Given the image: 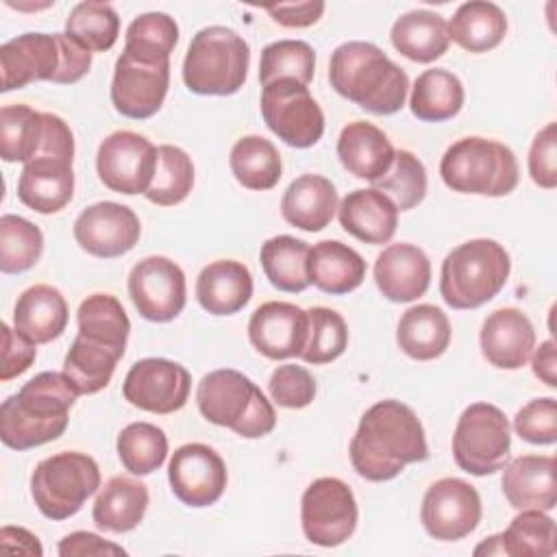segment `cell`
<instances>
[{"label":"cell","instance_id":"cell-1","mask_svg":"<svg viewBox=\"0 0 557 557\" xmlns=\"http://www.w3.org/2000/svg\"><path fill=\"white\" fill-rule=\"evenodd\" d=\"M350 463L366 481H392L405 466L424 461L429 446L416 411L394 398L374 403L350 440Z\"/></svg>","mask_w":557,"mask_h":557},{"label":"cell","instance_id":"cell-2","mask_svg":"<svg viewBox=\"0 0 557 557\" xmlns=\"http://www.w3.org/2000/svg\"><path fill=\"white\" fill-rule=\"evenodd\" d=\"M81 392L65 372H39L0 407V437L13 450H28L63 435Z\"/></svg>","mask_w":557,"mask_h":557},{"label":"cell","instance_id":"cell-3","mask_svg":"<svg viewBox=\"0 0 557 557\" xmlns=\"http://www.w3.org/2000/svg\"><path fill=\"white\" fill-rule=\"evenodd\" d=\"M329 81L342 98L374 115L400 111L409 91L405 70L370 41L337 46L331 54Z\"/></svg>","mask_w":557,"mask_h":557},{"label":"cell","instance_id":"cell-4","mask_svg":"<svg viewBox=\"0 0 557 557\" xmlns=\"http://www.w3.org/2000/svg\"><path fill=\"white\" fill-rule=\"evenodd\" d=\"M202 418L226 426L239 437L257 440L276 426V413L265 394L239 370L222 368L205 374L196 389Z\"/></svg>","mask_w":557,"mask_h":557},{"label":"cell","instance_id":"cell-5","mask_svg":"<svg viewBox=\"0 0 557 557\" xmlns=\"http://www.w3.org/2000/svg\"><path fill=\"white\" fill-rule=\"evenodd\" d=\"M511 272L509 252L494 239H470L442 261L440 294L453 309H476L490 302Z\"/></svg>","mask_w":557,"mask_h":557},{"label":"cell","instance_id":"cell-6","mask_svg":"<svg viewBox=\"0 0 557 557\" xmlns=\"http://www.w3.org/2000/svg\"><path fill=\"white\" fill-rule=\"evenodd\" d=\"M250 48L226 26L200 28L185 52L183 83L200 96H231L246 83Z\"/></svg>","mask_w":557,"mask_h":557},{"label":"cell","instance_id":"cell-7","mask_svg":"<svg viewBox=\"0 0 557 557\" xmlns=\"http://www.w3.org/2000/svg\"><path fill=\"white\" fill-rule=\"evenodd\" d=\"M440 174L453 191L492 198L511 194L520 178L513 150L485 137H463L450 144L440 161Z\"/></svg>","mask_w":557,"mask_h":557},{"label":"cell","instance_id":"cell-8","mask_svg":"<svg viewBox=\"0 0 557 557\" xmlns=\"http://www.w3.org/2000/svg\"><path fill=\"white\" fill-rule=\"evenodd\" d=\"M100 487V468L94 457L63 450L41 459L30 474V494L48 520H65Z\"/></svg>","mask_w":557,"mask_h":557},{"label":"cell","instance_id":"cell-9","mask_svg":"<svg viewBox=\"0 0 557 557\" xmlns=\"http://www.w3.org/2000/svg\"><path fill=\"white\" fill-rule=\"evenodd\" d=\"M511 448V433L505 413L490 403H472L463 409L453 433L455 463L474 476L498 472Z\"/></svg>","mask_w":557,"mask_h":557},{"label":"cell","instance_id":"cell-10","mask_svg":"<svg viewBox=\"0 0 557 557\" xmlns=\"http://www.w3.org/2000/svg\"><path fill=\"white\" fill-rule=\"evenodd\" d=\"M265 126L292 148H311L324 135V113L309 87L294 78H278L261 89Z\"/></svg>","mask_w":557,"mask_h":557},{"label":"cell","instance_id":"cell-11","mask_svg":"<svg viewBox=\"0 0 557 557\" xmlns=\"http://www.w3.org/2000/svg\"><path fill=\"white\" fill-rule=\"evenodd\" d=\"M357 500L352 490L337 476H320L307 485L300 500L305 537L324 548L344 544L357 529Z\"/></svg>","mask_w":557,"mask_h":557},{"label":"cell","instance_id":"cell-12","mask_svg":"<svg viewBox=\"0 0 557 557\" xmlns=\"http://www.w3.org/2000/svg\"><path fill=\"white\" fill-rule=\"evenodd\" d=\"M157 168V148L135 131H115L98 146L96 170L104 187L117 194H146Z\"/></svg>","mask_w":557,"mask_h":557},{"label":"cell","instance_id":"cell-13","mask_svg":"<svg viewBox=\"0 0 557 557\" xmlns=\"http://www.w3.org/2000/svg\"><path fill=\"white\" fill-rule=\"evenodd\" d=\"M481 496L463 479L444 476L435 481L420 507L424 531L440 542H457L470 535L481 522Z\"/></svg>","mask_w":557,"mask_h":557},{"label":"cell","instance_id":"cell-14","mask_svg":"<svg viewBox=\"0 0 557 557\" xmlns=\"http://www.w3.org/2000/svg\"><path fill=\"white\" fill-rule=\"evenodd\" d=\"M189 389L191 376L187 368L163 357L135 361L122 383V394L133 407L159 416L183 409Z\"/></svg>","mask_w":557,"mask_h":557},{"label":"cell","instance_id":"cell-15","mask_svg":"<svg viewBox=\"0 0 557 557\" xmlns=\"http://www.w3.org/2000/svg\"><path fill=\"white\" fill-rule=\"evenodd\" d=\"M170 87V61H148L122 50L111 81V102L131 120L152 117Z\"/></svg>","mask_w":557,"mask_h":557},{"label":"cell","instance_id":"cell-16","mask_svg":"<svg viewBox=\"0 0 557 557\" xmlns=\"http://www.w3.org/2000/svg\"><path fill=\"white\" fill-rule=\"evenodd\" d=\"M128 296L141 318L150 322L174 320L187 302L185 274L168 257H146L128 274Z\"/></svg>","mask_w":557,"mask_h":557},{"label":"cell","instance_id":"cell-17","mask_svg":"<svg viewBox=\"0 0 557 557\" xmlns=\"http://www.w3.org/2000/svg\"><path fill=\"white\" fill-rule=\"evenodd\" d=\"M172 494L187 507H209L226 490L228 472L224 459L207 444H183L172 453L168 466Z\"/></svg>","mask_w":557,"mask_h":557},{"label":"cell","instance_id":"cell-18","mask_svg":"<svg viewBox=\"0 0 557 557\" xmlns=\"http://www.w3.org/2000/svg\"><path fill=\"white\" fill-rule=\"evenodd\" d=\"M141 235V224L135 211L126 205L102 200L81 211L74 222L76 244L100 259L122 257L135 248Z\"/></svg>","mask_w":557,"mask_h":557},{"label":"cell","instance_id":"cell-19","mask_svg":"<svg viewBox=\"0 0 557 557\" xmlns=\"http://www.w3.org/2000/svg\"><path fill=\"white\" fill-rule=\"evenodd\" d=\"M63 63L59 33H24L0 48L2 91L22 89L37 81L57 78Z\"/></svg>","mask_w":557,"mask_h":557},{"label":"cell","instance_id":"cell-20","mask_svg":"<svg viewBox=\"0 0 557 557\" xmlns=\"http://www.w3.org/2000/svg\"><path fill=\"white\" fill-rule=\"evenodd\" d=\"M309 331L307 311L298 305L270 300L259 305L248 322V339L272 361L300 357Z\"/></svg>","mask_w":557,"mask_h":557},{"label":"cell","instance_id":"cell-21","mask_svg":"<svg viewBox=\"0 0 557 557\" xmlns=\"http://www.w3.org/2000/svg\"><path fill=\"white\" fill-rule=\"evenodd\" d=\"M479 344L494 368L518 370L535 348V329L520 309L503 307L483 320Z\"/></svg>","mask_w":557,"mask_h":557},{"label":"cell","instance_id":"cell-22","mask_svg":"<svg viewBox=\"0 0 557 557\" xmlns=\"http://www.w3.org/2000/svg\"><path fill=\"white\" fill-rule=\"evenodd\" d=\"M374 281L387 300L411 302L429 289L431 261L413 244H389L374 261Z\"/></svg>","mask_w":557,"mask_h":557},{"label":"cell","instance_id":"cell-23","mask_svg":"<svg viewBox=\"0 0 557 557\" xmlns=\"http://www.w3.org/2000/svg\"><path fill=\"white\" fill-rule=\"evenodd\" d=\"M503 468V494L513 509H555L557 485L553 455H520Z\"/></svg>","mask_w":557,"mask_h":557},{"label":"cell","instance_id":"cell-24","mask_svg":"<svg viewBox=\"0 0 557 557\" xmlns=\"http://www.w3.org/2000/svg\"><path fill=\"white\" fill-rule=\"evenodd\" d=\"M337 218L346 233L372 246L392 242L398 226L396 205L376 187L346 194L337 207Z\"/></svg>","mask_w":557,"mask_h":557},{"label":"cell","instance_id":"cell-25","mask_svg":"<svg viewBox=\"0 0 557 557\" xmlns=\"http://www.w3.org/2000/svg\"><path fill=\"white\" fill-rule=\"evenodd\" d=\"M74 196V170L70 161L39 157L24 165L17 181V198L37 213H57Z\"/></svg>","mask_w":557,"mask_h":557},{"label":"cell","instance_id":"cell-26","mask_svg":"<svg viewBox=\"0 0 557 557\" xmlns=\"http://www.w3.org/2000/svg\"><path fill=\"white\" fill-rule=\"evenodd\" d=\"M196 298L211 315H233L252 298V274L235 259L211 261L196 278Z\"/></svg>","mask_w":557,"mask_h":557},{"label":"cell","instance_id":"cell-27","mask_svg":"<svg viewBox=\"0 0 557 557\" xmlns=\"http://www.w3.org/2000/svg\"><path fill=\"white\" fill-rule=\"evenodd\" d=\"M394 154L392 141L372 122H350L339 133L337 157L357 178L379 181L389 170Z\"/></svg>","mask_w":557,"mask_h":557},{"label":"cell","instance_id":"cell-28","mask_svg":"<svg viewBox=\"0 0 557 557\" xmlns=\"http://www.w3.org/2000/svg\"><path fill=\"white\" fill-rule=\"evenodd\" d=\"M335 211L337 189L320 174H302L294 178L281 198V213L285 222L309 233L329 226Z\"/></svg>","mask_w":557,"mask_h":557},{"label":"cell","instance_id":"cell-29","mask_svg":"<svg viewBox=\"0 0 557 557\" xmlns=\"http://www.w3.org/2000/svg\"><path fill=\"white\" fill-rule=\"evenodd\" d=\"M67 302L63 294L46 283L24 289L13 309V329L33 344L57 339L67 326Z\"/></svg>","mask_w":557,"mask_h":557},{"label":"cell","instance_id":"cell-30","mask_svg":"<svg viewBox=\"0 0 557 557\" xmlns=\"http://www.w3.org/2000/svg\"><path fill=\"white\" fill-rule=\"evenodd\" d=\"M309 283L331 296H342L357 289L366 278L363 257L337 239L318 242L307 257Z\"/></svg>","mask_w":557,"mask_h":557},{"label":"cell","instance_id":"cell-31","mask_svg":"<svg viewBox=\"0 0 557 557\" xmlns=\"http://www.w3.org/2000/svg\"><path fill=\"white\" fill-rule=\"evenodd\" d=\"M148 503L150 494L141 481L131 476H111L96 496L91 518L102 531L126 533L144 520Z\"/></svg>","mask_w":557,"mask_h":557},{"label":"cell","instance_id":"cell-32","mask_svg":"<svg viewBox=\"0 0 557 557\" xmlns=\"http://www.w3.org/2000/svg\"><path fill=\"white\" fill-rule=\"evenodd\" d=\"M396 342L398 348L416 361L437 359L450 344L448 315L435 305L409 307L398 322Z\"/></svg>","mask_w":557,"mask_h":557},{"label":"cell","instance_id":"cell-33","mask_svg":"<svg viewBox=\"0 0 557 557\" xmlns=\"http://www.w3.org/2000/svg\"><path fill=\"white\" fill-rule=\"evenodd\" d=\"M389 37L394 48L416 63H431L440 59L450 44L448 22L426 9L400 15L392 26Z\"/></svg>","mask_w":557,"mask_h":557},{"label":"cell","instance_id":"cell-34","mask_svg":"<svg viewBox=\"0 0 557 557\" xmlns=\"http://www.w3.org/2000/svg\"><path fill=\"white\" fill-rule=\"evenodd\" d=\"M507 33L505 11L485 0L463 2L448 22V37L468 52L494 50Z\"/></svg>","mask_w":557,"mask_h":557},{"label":"cell","instance_id":"cell-35","mask_svg":"<svg viewBox=\"0 0 557 557\" xmlns=\"http://www.w3.org/2000/svg\"><path fill=\"white\" fill-rule=\"evenodd\" d=\"M409 107L411 113L422 122L450 120L463 107V85L453 72L444 67L426 70L416 78L411 87Z\"/></svg>","mask_w":557,"mask_h":557},{"label":"cell","instance_id":"cell-36","mask_svg":"<svg viewBox=\"0 0 557 557\" xmlns=\"http://www.w3.org/2000/svg\"><path fill=\"white\" fill-rule=\"evenodd\" d=\"M76 322H78V335L89 337L115 350L120 357L124 355L128 333H131V320L115 296L111 294L87 296L76 311Z\"/></svg>","mask_w":557,"mask_h":557},{"label":"cell","instance_id":"cell-37","mask_svg":"<svg viewBox=\"0 0 557 557\" xmlns=\"http://www.w3.org/2000/svg\"><path fill=\"white\" fill-rule=\"evenodd\" d=\"M228 163L237 183L255 191L272 189L283 172L276 146L261 135L239 137L231 148Z\"/></svg>","mask_w":557,"mask_h":557},{"label":"cell","instance_id":"cell-38","mask_svg":"<svg viewBox=\"0 0 557 557\" xmlns=\"http://www.w3.org/2000/svg\"><path fill=\"white\" fill-rule=\"evenodd\" d=\"M307 257L309 244L292 235L265 239L259 252L265 278L272 283V287L287 294L305 292L311 285L307 276Z\"/></svg>","mask_w":557,"mask_h":557},{"label":"cell","instance_id":"cell-39","mask_svg":"<svg viewBox=\"0 0 557 557\" xmlns=\"http://www.w3.org/2000/svg\"><path fill=\"white\" fill-rule=\"evenodd\" d=\"M120 359L122 357L115 350L76 335L63 359V372L81 394H96L109 385Z\"/></svg>","mask_w":557,"mask_h":557},{"label":"cell","instance_id":"cell-40","mask_svg":"<svg viewBox=\"0 0 557 557\" xmlns=\"http://www.w3.org/2000/svg\"><path fill=\"white\" fill-rule=\"evenodd\" d=\"M44 137V113L26 104H4L0 109V154L4 161L30 163Z\"/></svg>","mask_w":557,"mask_h":557},{"label":"cell","instance_id":"cell-41","mask_svg":"<svg viewBox=\"0 0 557 557\" xmlns=\"http://www.w3.org/2000/svg\"><path fill=\"white\" fill-rule=\"evenodd\" d=\"M115 446L122 466L135 476L152 474L168 457V435L150 422L126 424L120 431Z\"/></svg>","mask_w":557,"mask_h":557},{"label":"cell","instance_id":"cell-42","mask_svg":"<svg viewBox=\"0 0 557 557\" xmlns=\"http://www.w3.org/2000/svg\"><path fill=\"white\" fill-rule=\"evenodd\" d=\"M194 187V163L185 150L172 144L157 148V168L146 198L159 207L183 202Z\"/></svg>","mask_w":557,"mask_h":557},{"label":"cell","instance_id":"cell-43","mask_svg":"<svg viewBox=\"0 0 557 557\" xmlns=\"http://www.w3.org/2000/svg\"><path fill=\"white\" fill-rule=\"evenodd\" d=\"M503 555L511 557H550L557 548L555 520L542 509H520V513L500 533Z\"/></svg>","mask_w":557,"mask_h":557},{"label":"cell","instance_id":"cell-44","mask_svg":"<svg viewBox=\"0 0 557 557\" xmlns=\"http://www.w3.org/2000/svg\"><path fill=\"white\" fill-rule=\"evenodd\" d=\"M65 35L89 52H104L117 41L120 17L111 4L78 2L65 20Z\"/></svg>","mask_w":557,"mask_h":557},{"label":"cell","instance_id":"cell-45","mask_svg":"<svg viewBox=\"0 0 557 557\" xmlns=\"http://www.w3.org/2000/svg\"><path fill=\"white\" fill-rule=\"evenodd\" d=\"M44 252V235L37 224L22 215L0 218V270L22 274L30 270Z\"/></svg>","mask_w":557,"mask_h":557},{"label":"cell","instance_id":"cell-46","mask_svg":"<svg viewBox=\"0 0 557 557\" xmlns=\"http://www.w3.org/2000/svg\"><path fill=\"white\" fill-rule=\"evenodd\" d=\"M315 72V52L307 41L300 39H278L261 50L259 61V83L265 87L278 78H294L309 85Z\"/></svg>","mask_w":557,"mask_h":557},{"label":"cell","instance_id":"cell-47","mask_svg":"<svg viewBox=\"0 0 557 557\" xmlns=\"http://www.w3.org/2000/svg\"><path fill=\"white\" fill-rule=\"evenodd\" d=\"M178 41V24L168 13H144L135 17L124 37V52L148 61H170Z\"/></svg>","mask_w":557,"mask_h":557},{"label":"cell","instance_id":"cell-48","mask_svg":"<svg viewBox=\"0 0 557 557\" xmlns=\"http://www.w3.org/2000/svg\"><path fill=\"white\" fill-rule=\"evenodd\" d=\"M307 318H309V331H307V342L300 352V359L305 363L322 366L344 355L348 346V326L344 318L329 307H311L307 309Z\"/></svg>","mask_w":557,"mask_h":557},{"label":"cell","instance_id":"cell-49","mask_svg":"<svg viewBox=\"0 0 557 557\" xmlns=\"http://www.w3.org/2000/svg\"><path fill=\"white\" fill-rule=\"evenodd\" d=\"M376 189L383 191L398 211L418 207L426 196V170L424 163L409 150H398L389 170L374 181Z\"/></svg>","mask_w":557,"mask_h":557},{"label":"cell","instance_id":"cell-50","mask_svg":"<svg viewBox=\"0 0 557 557\" xmlns=\"http://www.w3.org/2000/svg\"><path fill=\"white\" fill-rule=\"evenodd\" d=\"M268 392L278 407L302 409L315 398V381L307 368L285 363L272 372L268 381Z\"/></svg>","mask_w":557,"mask_h":557},{"label":"cell","instance_id":"cell-51","mask_svg":"<svg viewBox=\"0 0 557 557\" xmlns=\"http://www.w3.org/2000/svg\"><path fill=\"white\" fill-rule=\"evenodd\" d=\"M516 433L529 442L548 446L557 440V403L553 396L527 403L513 418Z\"/></svg>","mask_w":557,"mask_h":557},{"label":"cell","instance_id":"cell-52","mask_svg":"<svg viewBox=\"0 0 557 557\" xmlns=\"http://www.w3.org/2000/svg\"><path fill=\"white\" fill-rule=\"evenodd\" d=\"M529 174L544 189L557 187V124L548 122L529 150Z\"/></svg>","mask_w":557,"mask_h":557},{"label":"cell","instance_id":"cell-53","mask_svg":"<svg viewBox=\"0 0 557 557\" xmlns=\"http://www.w3.org/2000/svg\"><path fill=\"white\" fill-rule=\"evenodd\" d=\"M37 344H33L28 337L11 329L9 324H2V366H0V381H11L20 374H24L35 357H37Z\"/></svg>","mask_w":557,"mask_h":557},{"label":"cell","instance_id":"cell-54","mask_svg":"<svg viewBox=\"0 0 557 557\" xmlns=\"http://www.w3.org/2000/svg\"><path fill=\"white\" fill-rule=\"evenodd\" d=\"M39 157H52L63 161H74V135L67 122L54 113H44V137L39 144ZM33 159V161H35Z\"/></svg>","mask_w":557,"mask_h":557},{"label":"cell","instance_id":"cell-55","mask_svg":"<svg viewBox=\"0 0 557 557\" xmlns=\"http://www.w3.org/2000/svg\"><path fill=\"white\" fill-rule=\"evenodd\" d=\"M59 555L61 557H107V555H126V550L109 540H102L96 533L89 531H74L67 533L59 542Z\"/></svg>","mask_w":557,"mask_h":557},{"label":"cell","instance_id":"cell-56","mask_svg":"<svg viewBox=\"0 0 557 557\" xmlns=\"http://www.w3.org/2000/svg\"><path fill=\"white\" fill-rule=\"evenodd\" d=\"M272 20L287 28H305L315 24L324 13V2H296V4H272L265 9Z\"/></svg>","mask_w":557,"mask_h":557},{"label":"cell","instance_id":"cell-57","mask_svg":"<svg viewBox=\"0 0 557 557\" xmlns=\"http://www.w3.org/2000/svg\"><path fill=\"white\" fill-rule=\"evenodd\" d=\"M531 368H533V374L546 383L548 387H557V376H555V370H557V348H555V342L553 339H546L542 342L535 352H531Z\"/></svg>","mask_w":557,"mask_h":557},{"label":"cell","instance_id":"cell-58","mask_svg":"<svg viewBox=\"0 0 557 557\" xmlns=\"http://www.w3.org/2000/svg\"><path fill=\"white\" fill-rule=\"evenodd\" d=\"M0 544L2 548L11 550V553H22V555H44V548L39 544V537L33 535L30 531L22 529V527H2L0 531Z\"/></svg>","mask_w":557,"mask_h":557},{"label":"cell","instance_id":"cell-59","mask_svg":"<svg viewBox=\"0 0 557 557\" xmlns=\"http://www.w3.org/2000/svg\"><path fill=\"white\" fill-rule=\"evenodd\" d=\"M483 553H487V555H503V544H500V533L498 535H492V537H487L481 546H476L474 548V555H483Z\"/></svg>","mask_w":557,"mask_h":557}]
</instances>
